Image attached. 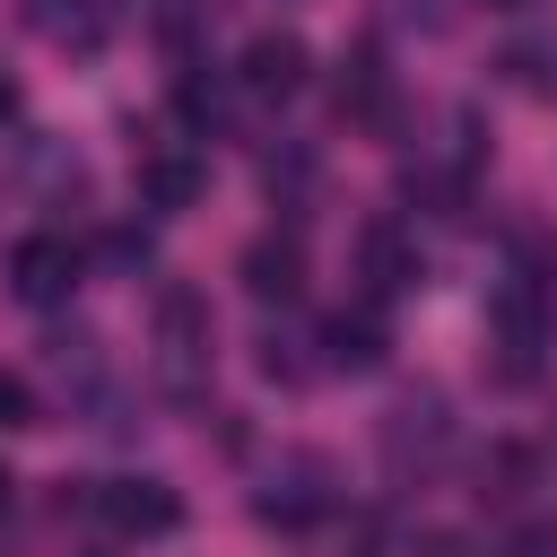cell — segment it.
I'll use <instances>...</instances> for the list:
<instances>
[{
  "instance_id": "cell-7",
  "label": "cell",
  "mask_w": 557,
  "mask_h": 557,
  "mask_svg": "<svg viewBox=\"0 0 557 557\" xmlns=\"http://www.w3.org/2000/svg\"><path fill=\"white\" fill-rule=\"evenodd\" d=\"M305 61H313V52H305V35L270 26V35H252V44H244V87H252V96H296V87H305Z\"/></svg>"
},
{
  "instance_id": "cell-5",
  "label": "cell",
  "mask_w": 557,
  "mask_h": 557,
  "mask_svg": "<svg viewBox=\"0 0 557 557\" xmlns=\"http://www.w3.org/2000/svg\"><path fill=\"white\" fill-rule=\"evenodd\" d=\"M70 287H78V252H70L61 235L9 244V296H17V305H61Z\"/></svg>"
},
{
  "instance_id": "cell-4",
  "label": "cell",
  "mask_w": 557,
  "mask_h": 557,
  "mask_svg": "<svg viewBox=\"0 0 557 557\" xmlns=\"http://www.w3.org/2000/svg\"><path fill=\"white\" fill-rule=\"evenodd\" d=\"M96 513H104L122 540H165V531L183 522V496H174L165 479H104V487H96Z\"/></svg>"
},
{
  "instance_id": "cell-14",
  "label": "cell",
  "mask_w": 557,
  "mask_h": 557,
  "mask_svg": "<svg viewBox=\"0 0 557 557\" xmlns=\"http://www.w3.org/2000/svg\"><path fill=\"white\" fill-rule=\"evenodd\" d=\"M104 261H113V270H148L157 252H148V235H139V226H113V235H104Z\"/></svg>"
},
{
  "instance_id": "cell-3",
  "label": "cell",
  "mask_w": 557,
  "mask_h": 557,
  "mask_svg": "<svg viewBox=\"0 0 557 557\" xmlns=\"http://www.w3.org/2000/svg\"><path fill=\"white\" fill-rule=\"evenodd\" d=\"M444 444H453V418H444L435 392H409V400L383 418V461H392V479H426V470L444 461Z\"/></svg>"
},
{
  "instance_id": "cell-1",
  "label": "cell",
  "mask_w": 557,
  "mask_h": 557,
  "mask_svg": "<svg viewBox=\"0 0 557 557\" xmlns=\"http://www.w3.org/2000/svg\"><path fill=\"white\" fill-rule=\"evenodd\" d=\"M209 366V296L200 287H157V383L191 392Z\"/></svg>"
},
{
  "instance_id": "cell-8",
  "label": "cell",
  "mask_w": 557,
  "mask_h": 557,
  "mask_svg": "<svg viewBox=\"0 0 557 557\" xmlns=\"http://www.w3.org/2000/svg\"><path fill=\"white\" fill-rule=\"evenodd\" d=\"M331 96H339V113H357V122H383V113H392V70H383V52H374V44H348V52H339V78H331Z\"/></svg>"
},
{
  "instance_id": "cell-12",
  "label": "cell",
  "mask_w": 557,
  "mask_h": 557,
  "mask_svg": "<svg viewBox=\"0 0 557 557\" xmlns=\"http://www.w3.org/2000/svg\"><path fill=\"white\" fill-rule=\"evenodd\" d=\"M244 287H252L261 305H270V296L287 305V296L305 287V252H296V244H252V252H244Z\"/></svg>"
},
{
  "instance_id": "cell-10",
  "label": "cell",
  "mask_w": 557,
  "mask_h": 557,
  "mask_svg": "<svg viewBox=\"0 0 557 557\" xmlns=\"http://www.w3.org/2000/svg\"><path fill=\"white\" fill-rule=\"evenodd\" d=\"M26 17H35L52 44H70V52H96V44L113 35V0H26Z\"/></svg>"
},
{
  "instance_id": "cell-9",
  "label": "cell",
  "mask_w": 557,
  "mask_h": 557,
  "mask_svg": "<svg viewBox=\"0 0 557 557\" xmlns=\"http://www.w3.org/2000/svg\"><path fill=\"white\" fill-rule=\"evenodd\" d=\"M357 270H366V287H374V296L418 287V252H409V235H400L392 218H366V235H357Z\"/></svg>"
},
{
  "instance_id": "cell-17",
  "label": "cell",
  "mask_w": 557,
  "mask_h": 557,
  "mask_svg": "<svg viewBox=\"0 0 557 557\" xmlns=\"http://www.w3.org/2000/svg\"><path fill=\"white\" fill-rule=\"evenodd\" d=\"M496 9H522V0H496Z\"/></svg>"
},
{
  "instance_id": "cell-13",
  "label": "cell",
  "mask_w": 557,
  "mask_h": 557,
  "mask_svg": "<svg viewBox=\"0 0 557 557\" xmlns=\"http://www.w3.org/2000/svg\"><path fill=\"white\" fill-rule=\"evenodd\" d=\"M17 426H35V392H26V374L0 366V435H17Z\"/></svg>"
},
{
  "instance_id": "cell-16",
  "label": "cell",
  "mask_w": 557,
  "mask_h": 557,
  "mask_svg": "<svg viewBox=\"0 0 557 557\" xmlns=\"http://www.w3.org/2000/svg\"><path fill=\"white\" fill-rule=\"evenodd\" d=\"M9 487H17V479H9V470H0V513H9Z\"/></svg>"
},
{
  "instance_id": "cell-2",
  "label": "cell",
  "mask_w": 557,
  "mask_h": 557,
  "mask_svg": "<svg viewBox=\"0 0 557 557\" xmlns=\"http://www.w3.org/2000/svg\"><path fill=\"white\" fill-rule=\"evenodd\" d=\"M252 513H261L270 531H313V522L331 513V461H322V453H287V461L270 470V487L252 496Z\"/></svg>"
},
{
  "instance_id": "cell-15",
  "label": "cell",
  "mask_w": 557,
  "mask_h": 557,
  "mask_svg": "<svg viewBox=\"0 0 557 557\" xmlns=\"http://www.w3.org/2000/svg\"><path fill=\"white\" fill-rule=\"evenodd\" d=\"M0 113H17V87H9V78H0Z\"/></svg>"
},
{
  "instance_id": "cell-11",
  "label": "cell",
  "mask_w": 557,
  "mask_h": 557,
  "mask_svg": "<svg viewBox=\"0 0 557 557\" xmlns=\"http://www.w3.org/2000/svg\"><path fill=\"white\" fill-rule=\"evenodd\" d=\"M383 348H392V339H383V313H374V305L331 322V366H339V374H374V366H383Z\"/></svg>"
},
{
  "instance_id": "cell-6",
  "label": "cell",
  "mask_w": 557,
  "mask_h": 557,
  "mask_svg": "<svg viewBox=\"0 0 557 557\" xmlns=\"http://www.w3.org/2000/svg\"><path fill=\"white\" fill-rule=\"evenodd\" d=\"M200 191H209V157H200V148L165 139V148L139 157V209H165V218H174V209H191Z\"/></svg>"
}]
</instances>
